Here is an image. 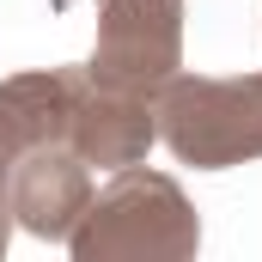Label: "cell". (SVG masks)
<instances>
[{"mask_svg":"<svg viewBox=\"0 0 262 262\" xmlns=\"http://www.w3.org/2000/svg\"><path fill=\"white\" fill-rule=\"evenodd\" d=\"M67 250L73 262H189L201 250V213L177 177L146 171L140 159L92 189Z\"/></svg>","mask_w":262,"mask_h":262,"instance_id":"1","label":"cell"},{"mask_svg":"<svg viewBox=\"0 0 262 262\" xmlns=\"http://www.w3.org/2000/svg\"><path fill=\"white\" fill-rule=\"evenodd\" d=\"M159 140L195 165V171H232L262 159V73L213 79V73H171L152 92Z\"/></svg>","mask_w":262,"mask_h":262,"instance_id":"2","label":"cell"},{"mask_svg":"<svg viewBox=\"0 0 262 262\" xmlns=\"http://www.w3.org/2000/svg\"><path fill=\"white\" fill-rule=\"evenodd\" d=\"M171 73H183V0H98L85 79L152 98Z\"/></svg>","mask_w":262,"mask_h":262,"instance_id":"3","label":"cell"},{"mask_svg":"<svg viewBox=\"0 0 262 262\" xmlns=\"http://www.w3.org/2000/svg\"><path fill=\"white\" fill-rule=\"evenodd\" d=\"M92 201V165L67 146V140H37L12 159V183H6V207L12 226H25L43 244H67V232L79 226Z\"/></svg>","mask_w":262,"mask_h":262,"instance_id":"4","label":"cell"},{"mask_svg":"<svg viewBox=\"0 0 262 262\" xmlns=\"http://www.w3.org/2000/svg\"><path fill=\"white\" fill-rule=\"evenodd\" d=\"M79 79H85V67H37V73L0 79V256L12 244V207H6L12 159L37 140H61Z\"/></svg>","mask_w":262,"mask_h":262,"instance_id":"5","label":"cell"},{"mask_svg":"<svg viewBox=\"0 0 262 262\" xmlns=\"http://www.w3.org/2000/svg\"><path fill=\"white\" fill-rule=\"evenodd\" d=\"M61 140L85 159V165H98V171L140 165V159L152 152V140H159L152 98H140V92H116V85H98V79H79Z\"/></svg>","mask_w":262,"mask_h":262,"instance_id":"6","label":"cell"}]
</instances>
